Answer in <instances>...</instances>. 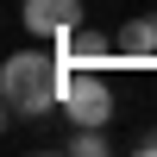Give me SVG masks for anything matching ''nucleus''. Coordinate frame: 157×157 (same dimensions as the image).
I'll use <instances>...</instances> for the list:
<instances>
[{
    "label": "nucleus",
    "instance_id": "nucleus-7",
    "mask_svg": "<svg viewBox=\"0 0 157 157\" xmlns=\"http://www.w3.org/2000/svg\"><path fill=\"white\" fill-rule=\"evenodd\" d=\"M138 151H145V157H157V132H145V138H138Z\"/></svg>",
    "mask_w": 157,
    "mask_h": 157
},
{
    "label": "nucleus",
    "instance_id": "nucleus-3",
    "mask_svg": "<svg viewBox=\"0 0 157 157\" xmlns=\"http://www.w3.org/2000/svg\"><path fill=\"white\" fill-rule=\"evenodd\" d=\"M57 57L63 63H113V57H120V38L82 19V25H69V32L57 38Z\"/></svg>",
    "mask_w": 157,
    "mask_h": 157
},
{
    "label": "nucleus",
    "instance_id": "nucleus-5",
    "mask_svg": "<svg viewBox=\"0 0 157 157\" xmlns=\"http://www.w3.org/2000/svg\"><path fill=\"white\" fill-rule=\"evenodd\" d=\"M113 38H120V63H157V19L138 13V19H126Z\"/></svg>",
    "mask_w": 157,
    "mask_h": 157
},
{
    "label": "nucleus",
    "instance_id": "nucleus-1",
    "mask_svg": "<svg viewBox=\"0 0 157 157\" xmlns=\"http://www.w3.org/2000/svg\"><path fill=\"white\" fill-rule=\"evenodd\" d=\"M0 94H6V113L13 120H38V113L63 107V57L57 50H19V57H6V69H0Z\"/></svg>",
    "mask_w": 157,
    "mask_h": 157
},
{
    "label": "nucleus",
    "instance_id": "nucleus-6",
    "mask_svg": "<svg viewBox=\"0 0 157 157\" xmlns=\"http://www.w3.org/2000/svg\"><path fill=\"white\" fill-rule=\"evenodd\" d=\"M69 151H75V157H107V132H101V126H75Z\"/></svg>",
    "mask_w": 157,
    "mask_h": 157
},
{
    "label": "nucleus",
    "instance_id": "nucleus-2",
    "mask_svg": "<svg viewBox=\"0 0 157 157\" xmlns=\"http://www.w3.org/2000/svg\"><path fill=\"white\" fill-rule=\"evenodd\" d=\"M63 113L75 126H107L113 120V88L94 63H63Z\"/></svg>",
    "mask_w": 157,
    "mask_h": 157
},
{
    "label": "nucleus",
    "instance_id": "nucleus-4",
    "mask_svg": "<svg viewBox=\"0 0 157 157\" xmlns=\"http://www.w3.org/2000/svg\"><path fill=\"white\" fill-rule=\"evenodd\" d=\"M19 19H25L32 38H50V44H57L69 25H82V0H25Z\"/></svg>",
    "mask_w": 157,
    "mask_h": 157
}]
</instances>
